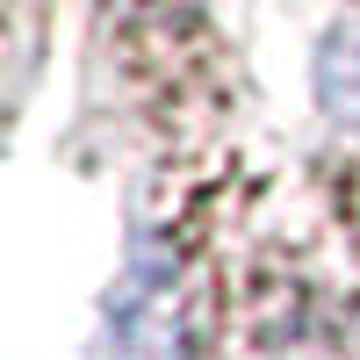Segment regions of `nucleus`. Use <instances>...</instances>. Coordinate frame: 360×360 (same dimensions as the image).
<instances>
[{
    "mask_svg": "<svg viewBox=\"0 0 360 360\" xmlns=\"http://www.w3.org/2000/svg\"><path fill=\"white\" fill-rule=\"evenodd\" d=\"M94 360H180V332H173V303L152 281H130L108 303V332Z\"/></svg>",
    "mask_w": 360,
    "mask_h": 360,
    "instance_id": "obj_1",
    "label": "nucleus"
},
{
    "mask_svg": "<svg viewBox=\"0 0 360 360\" xmlns=\"http://www.w3.org/2000/svg\"><path fill=\"white\" fill-rule=\"evenodd\" d=\"M317 101L339 123H360V15H346L317 51Z\"/></svg>",
    "mask_w": 360,
    "mask_h": 360,
    "instance_id": "obj_2",
    "label": "nucleus"
}]
</instances>
